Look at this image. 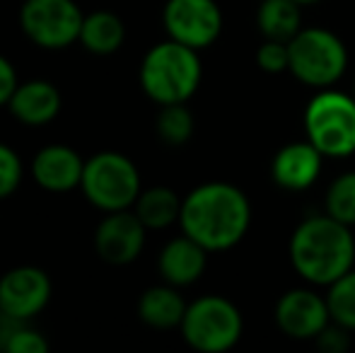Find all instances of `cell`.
Instances as JSON below:
<instances>
[{"label": "cell", "instance_id": "cell-1", "mask_svg": "<svg viewBox=\"0 0 355 353\" xmlns=\"http://www.w3.org/2000/svg\"><path fill=\"white\" fill-rule=\"evenodd\" d=\"M252 225L247 193L230 182H206L184 196L179 227L208 252H227L244 240Z\"/></svg>", "mask_w": 355, "mask_h": 353}, {"label": "cell", "instance_id": "cell-2", "mask_svg": "<svg viewBox=\"0 0 355 353\" xmlns=\"http://www.w3.org/2000/svg\"><path fill=\"white\" fill-rule=\"evenodd\" d=\"M290 264L312 286H331L355 264V237L351 225L324 216L304 218L290 235Z\"/></svg>", "mask_w": 355, "mask_h": 353}, {"label": "cell", "instance_id": "cell-3", "mask_svg": "<svg viewBox=\"0 0 355 353\" xmlns=\"http://www.w3.org/2000/svg\"><path fill=\"white\" fill-rule=\"evenodd\" d=\"M201 78L203 66L196 49L169 37L148 49L138 71L145 97L153 99L157 107L189 102L201 85Z\"/></svg>", "mask_w": 355, "mask_h": 353}, {"label": "cell", "instance_id": "cell-4", "mask_svg": "<svg viewBox=\"0 0 355 353\" xmlns=\"http://www.w3.org/2000/svg\"><path fill=\"white\" fill-rule=\"evenodd\" d=\"M80 191L87 198L89 206L102 213L126 211V208H133L136 198L143 191L141 172H138L136 162L123 153H94L92 157L85 160Z\"/></svg>", "mask_w": 355, "mask_h": 353}, {"label": "cell", "instance_id": "cell-5", "mask_svg": "<svg viewBox=\"0 0 355 353\" xmlns=\"http://www.w3.org/2000/svg\"><path fill=\"white\" fill-rule=\"evenodd\" d=\"M304 136L324 157L355 153V97L341 89H317L304 109Z\"/></svg>", "mask_w": 355, "mask_h": 353}, {"label": "cell", "instance_id": "cell-6", "mask_svg": "<svg viewBox=\"0 0 355 353\" xmlns=\"http://www.w3.org/2000/svg\"><path fill=\"white\" fill-rule=\"evenodd\" d=\"M290 68L288 71L302 85L324 89L334 87L348 68V49L338 34L324 27L300 29L288 42Z\"/></svg>", "mask_w": 355, "mask_h": 353}, {"label": "cell", "instance_id": "cell-7", "mask_svg": "<svg viewBox=\"0 0 355 353\" xmlns=\"http://www.w3.org/2000/svg\"><path fill=\"white\" fill-rule=\"evenodd\" d=\"M179 332L193 351L225 353L242 339L244 320L232 300L223 295H203L189 302Z\"/></svg>", "mask_w": 355, "mask_h": 353}, {"label": "cell", "instance_id": "cell-8", "mask_svg": "<svg viewBox=\"0 0 355 353\" xmlns=\"http://www.w3.org/2000/svg\"><path fill=\"white\" fill-rule=\"evenodd\" d=\"M85 12L75 0H22V34L44 51H63L80 39Z\"/></svg>", "mask_w": 355, "mask_h": 353}, {"label": "cell", "instance_id": "cell-9", "mask_svg": "<svg viewBox=\"0 0 355 353\" xmlns=\"http://www.w3.org/2000/svg\"><path fill=\"white\" fill-rule=\"evenodd\" d=\"M162 24L169 39L203 51L223 34V10L215 0H167Z\"/></svg>", "mask_w": 355, "mask_h": 353}, {"label": "cell", "instance_id": "cell-10", "mask_svg": "<svg viewBox=\"0 0 355 353\" xmlns=\"http://www.w3.org/2000/svg\"><path fill=\"white\" fill-rule=\"evenodd\" d=\"M51 278L44 268L22 264L0 276V315L15 322H29L46 310L51 300Z\"/></svg>", "mask_w": 355, "mask_h": 353}, {"label": "cell", "instance_id": "cell-11", "mask_svg": "<svg viewBox=\"0 0 355 353\" xmlns=\"http://www.w3.org/2000/svg\"><path fill=\"white\" fill-rule=\"evenodd\" d=\"M148 227L136 216L133 208L126 211L104 213V218L94 227V252L104 264L126 266L133 264L145 250Z\"/></svg>", "mask_w": 355, "mask_h": 353}, {"label": "cell", "instance_id": "cell-12", "mask_svg": "<svg viewBox=\"0 0 355 353\" xmlns=\"http://www.w3.org/2000/svg\"><path fill=\"white\" fill-rule=\"evenodd\" d=\"M273 317H276L278 329L295 341H314L331 322L327 298L309 288H293L283 293L276 302Z\"/></svg>", "mask_w": 355, "mask_h": 353}, {"label": "cell", "instance_id": "cell-13", "mask_svg": "<svg viewBox=\"0 0 355 353\" xmlns=\"http://www.w3.org/2000/svg\"><path fill=\"white\" fill-rule=\"evenodd\" d=\"M32 179L49 193H68L80 189L85 157L66 143H51L37 150L29 165Z\"/></svg>", "mask_w": 355, "mask_h": 353}, {"label": "cell", "instance_id": "cell-14", "mask_svg": "<svg viewBox=\"0 0 355 353\" xmlns=\"http://www.w3.org/2000/svg\"><path fill=\"white\" fill-rule=\"evenodd\" d=\"M61 107H63L61 89L53 85L51 80L32 78V80L17 83V87H15L12 97H10L5 109L22 126L42 128L49 126L51 121H56V117L61 114Z\"/></svg>", "mask_w": 355, "mask_h": 353}, {"label": "cell", "instance_id": "cell-15", "mask_svg": "<svg viewBox=\"0 0 355 353\" xmlns=\"http://www.w3.org/2000/svg\"><path fill=\"white\" fill-rule=\"evenodd\" d=\"M324 155L309 141H295L273 155L271 177L281 189L304 191L322 175Z\"/></svg>", "mask_w": 355, "mask_h": 353}, {"label": "cell", "instance_id": "cell-16", "mask_svg": "<svg viewBox=\"0 0 355 353\" xmlns=\"http://www.w3.org/2000/svg\"><path fill=\"white\" fill-rule=\"evenodd\" d=\"M208 255L211 252L206 247H201L196 240H191V237L182 232V235L172 237L159 250L157 271L162 276V281L169 283V286H177V288L193 286L203 276V271H206Z\"/></svg>", "mask_w": 355, "mask_h": 353}, {"label": "cell", "instance_id": "cell-17", "mask_svg": "<svg viewBox=\"0 0 355 353\" xmlns=\"http://www.w3.org/2000/svg\"><path fill=\"white\" fill-rule=\"evenodd\" d=\"M187 307L189 302L182 298L177 286L159 283V286H150L148 291H143L138 300V317L143 325L153 329H179Z\"/></svg>", "mask_w": 355, "mask_h": 353}, {"label": "cell", "instance_id": "cell-18", "mask_svg": "<svg viewBox=\"0 0 355 353\" xmlns=\"http://www.w3.org/2000/svg\"><path fill=\"white\" fill-rule=\"evenodd\" d=\"M126 42V24L112 10H92L83 17L78 44L94 56H112Z\"/></svg>", "mask_w": 355, "mask_h": 353}, {"label": "cell", "instance_id": "cell-19", "mask_svg": "<svg viewBox=\"0 0 355 353\" xmlns=\"http://www.w3.org/2000/svg\"><path fill=\"white\" fill-rule=\"evenodd\" d=\"M182 201L174 189L169 187H150L143 189L141 196L133 203V211L143 221L148 230H167L169 225L179 223L182 216Z\"/></svg>", "mask_w": 355, "mask_h": 353}, {"label": "cell", "instance_id": "cell-20", "mask_svg": "<svg viewBox=\"0 0 355 353\" xmlns=\"http://www.w3.org/2000/svg\"><path fill=\"white\" fill-rule=\"evenodd\" d=\"M302 5L295 0H263L257 10V24L263 39L288 44L302 29Z\"/></svg>", "mask_w": 355, "mask_h": 353}, {"label": "cell", "instance_id": "cell-21", "mask_svg": "<svg viewBox=\"0 0 355 353\" xmlns=\"http://www.w3.org/2000/svg\"><path fill=\"white\" fill-rule=\"evenodd\" d=\"M155 128H157V136L164 146H187L193 136V114L191 109L187 107V102L179 104H162L157 114V121H155Z\"/></svg>", "mask_w": 355, "mask_h": 353}, {"label": "cell", "instance_id": "cell-22", "mask_svg": "<svg viewBox=\"0 0 355 353\" xmlns=\"http://www.w3.org/2000/svg\"><path fill=\"white\" fill-rule=\"evenodd\" d=\"M324 208L329 216L341 221L343 225H355V170L343 172L329 184Z\"/></svg>", "mask_w": 355, "mask_h": 353}, {"label": "cell", "instance_id": "cell-23", "mask_svg": "<svg viewBox=\"0 0 355 353\" xmlns=\"http://www.w3.org/2000/svg\"><path fill=\"white\" fill-rule=\"evenodd\" d=\"M327 302L331 320L338 322L341 327H346V329L355 332V268L343 273L341 278H336L329 286Z\"/></svg>", "mask_w": 355, "mask_h": 353}, {"label": "cell", "instance_id": "cell-24", "mask_svg": "<svg viewBox=\"0 0 355 353\" xmlns=\"http://www.w3.org/2000/svg\"><path fill=\"white\" fill-rule=\"evenodd\" d=\"M0 349L5 353H46L49 339L39 329L29 327V322H12Z\"/></svg>", "mask_w": 355, "mask_h": 353}, {"label": "cell", "instance_id": "cell-25", "mask_svg": "<svg viewBox=\"0 0 355 353\" xmlns=\"http://www.w3.org/2000/svg\"><path fill=\"white\" fill-rule=\"evenodd\" d=\"M22 177H24L22 157L17 155L15 148H10L8 143L0 141V201L17 191L19 184H22Z\"/></svg>", "mask_w": 355, "mask_h": 353}, {"label": "cell", "instance_id": "cell-26", "mask_svg": "<svg viewBox=\"0 0 355 353\" xmlns=\"http://www.w3.org/2000/svg\"><path fill=\"white\" fill-rule=\"evenodd\" d=\"M257 66L261 68L263 73H283L290 68V51L285 42H273V39H266V42L259 46L257 51Z\"/></svg>", "mask_w": 355, "mask_h": 353}, {"label": "cell", "instance_id": "cell-27", "mask_svg": "<svg viewBox=\"0 0 355 353\" xmlns=\"http://www.w3.org/2000/svg\"><path fill=\"white\" fill-rule=\"evenodd\" d=\"M353 332L341 327L338 322H329L327 327L322 329V334L317 336V346L322 353H346L353 346Z\"/></svg>", "mask_w": 355, "mask_h": 353}, {"label": "cell", "instance_id": "cell-28", "mask_svg": "<svg viewBox=\"0 0 355 353\" xmlns=\"http://www.w3.org/2000/svg\"><path fill=\"white\" fill-rule=\"evenodd\" d=\"M17 83H19V78H17V71H15L12 61L0 53V109L8 107L10 97H12L15 87H17Z\"/></svg>", "mask_w": 355, "mask_h": 353}, {"label": "cell", "instance_id": "cell-29", "mask_svg": "<svg viewBox=\"0 0 355 353\" xmlns=\"http://www.w3.org/2000/svg\"><path fill=\"white\" fill-rule=\"evenodd\" d=\"M297 5H314V3H322V0H295Z\"/></svg>", "mask_w": 355, "mask_h": 353}, {"label": "cell", "instance_id": "cell-30", "mask_svg": "<svg viewBox=\"0 0 355 353\" xmlns=\"http://www.w3.org/2000/svg\"><path fill=\"white\" fill-rule=\"evenodd\" d=\"M353 97H355V83H353Z\"/></svg>", "mask_w": 355, "mask_h": 353}]
</instances>
